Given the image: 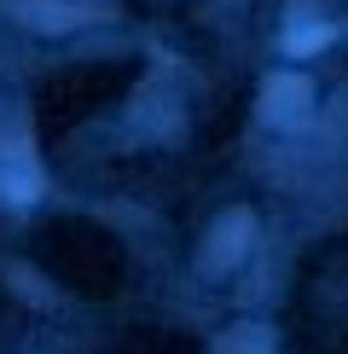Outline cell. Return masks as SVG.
Here are the masks:
<instances>
[{"label": "cell", "mask_w": 348, "mask_h": 354, "mask_svg": "<svg viewBox=\"0 0 348 354\" xmlns=\"http://www.w3.org/2000/svg\"><path fill=\"white\" fill-rule=\"evenodd\" d=\"M244 239H250V215L238 209V215H226L221 227H215V239H209V250H203V261H209L215 273H221V268H232V256L244 250Z\"/></svg>", "instance_id": "7a4b0ae2"}, {"label": "cell", "mask_w": 348, "mask_h": 354, "mask_svg": "<svg viewBox=\"0 0 348 354\" xmlns=\"http://www.w3.org/2000/svg\"><path fill=\"white\" fill-rule=\"evenodd\" d=\"M308 105H313V93H308L302 76H273L261 87V122L267 128H302L308 122Z\"/></svg>", "instance_id": "6da1fadb"}]
</instances>
